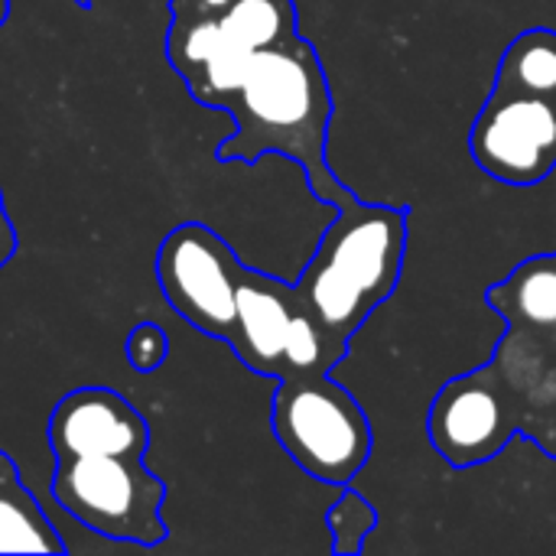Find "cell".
<instances>
[{"label":"cell","mask_w":556,"mask_h":556,"mask_svg":"<svg viewBox=\"0 0 556 556\" xmlns=\"http://www.w3.org/2000/svg\"><path fill=\"white\" fill-rule=\"evenodd\" d=\"M296 306H300L296 283H283L261 270L241 267L238 316L228 345L251 371L264 378L283 375V349Z\"/></svg>","instance_id":"obj_9"},{"label":"cell","mask_w":556,"mask_h":556,"mask_svg":"<svg viewBox=\"0 0 556 556\" xmlns=\"http://www.w3.org/2000/svg\"><path fill=\"white\" fill-rule=\"evenodd\" d=\"M241 267L225 238L202 222L176 225L156 254V280L169 309L222 342L235 332Z\"/></svg>","instance_id":"obj_5"},{"label":"cell","mask_w":556,"mask_h":556,"mask_svg":"<svg viewBox=\"0 0 556 556\" xmlns=\"http://www.w3.org/2000/svg\"><path fill=\"white\" fill-rule=\"evenodd\" d=\"M345 352H349V345L332 339L300 300V306H296V313L290 319L287 349H283V375L280 378H287V375H326L345 358Z\"/></svg>","instance_id":"obj_14"},{"label":"cell","mask_w":556,"mask_h":556,"mask_svg":"<svg viewBox=\"0 0 556 556\" xmlns=\"http://www.w3.org/2000/svg\"><path fill=\"white\" fill-rule=\"evenodd\" d=\"M166 352H169V339L156 323H137L124 342V355H127L130 368L140 375L156 371L166 362Z\"/></svg>","instance_id":"obj_16"},{"label":"cell","mask_w":556,"mask_h":556,"mask_svg":"<svg viewBox=\"0 0 556 556\" xmlns=\"http://www.w3.org/2000/svg\"><path fill=\"white\" fill-rule=\"evenodd\" d=\"M13 254H16V231H13L7 212L0 208V267H3Z\"/></svg>","instance_id":"obj_18"},{"label":"cell","mask_w":556,"mask_h":556,"mask_svg":"<svg viewBox=\"0 0 556 556\" xmlns=\"http://www.w3.org/2000/svg\"><path fill=\"white\" fill-rule=\"evenodd\" d=\"M7 10H10V0H0V23L7 20Z\"/></svg>","instance_id":"obj_19"},{"label":"cell","mask_w":556,"mask_h":556,"mask_svg":"<svg viewBox=\"0 0 556 556\" xmlns=\"http://www.w3.org/2000/svg\"><path fill=\"white\" fill-rule=\"evenodd\" d=\"M407 251V208L349 199L336 208L316 254L296 280L303 306L349 345L368 316L394 293Z\"/></svg>","instance_id":"obj_2"},{"label":"cell","mask_w":556,"mask_h":556,"mask_svg":"<svg viewBox=\"0 0 556 556\" xmlns=\"http://www.w3.org/2000/svg\"><path fill=\"white\" fill-rule=\"evenodd\" d=\"M485 300L511 329L556 342V254L521 261Z\"/></svg>","instance_id":"obj_10"},{"label":"cell","mask_w":556,"mask_h":556,"mask_svg":"<svg viewBox=\"0 0 556 556\" xmlns=\"http://www.w3.org/2000/svg\"><path fill=\"white\" fill-rule=\"evenodd\" d=\"M495 88L541 94L556 101V33L547 26L525 29L505 49L495 75Z\"/></svg>","instance_id":"obj_12"},{"label":"cell","mask_w":556,"mask_h":556,"mask_svg":"<svg viewBox=\"0 0 556 556\" xmlns=\"http://www.w3.org/2000/svg\"><path fill=\"white\" fill-rule=\"evenodd\" d=\"M469 153L479 169L498 182H544L556 169V101L492 88L469 130Z\"/></svg>","instance_id":"obj_6"},{"label":"cell","mask_w":556,"mask_h":556,"mask_svg":"<svg viewBox=\"0 0 556 556\" xmlns=\"http://www.w3.org/2000/svg\"><path fill=\"white\" fill-rule=\"evenodd\" d=\"M0 554H65L52 521L0 450Z\"/></svg>","instance_id":"obj_11"},{"label":"cell","mask_w":556,"mask_h":556,"mask_svg":"<svg viewBox=\"0 0 556 556\" xmlns=\"http://www.w3.org/2000/svg\"><path fill=\"white\" fill-rule=\"evenodd\" d=\"M0 208H3V202H0Z\"/></svg>","instance_id":"obj_20"},{"label":"cell","mask_w":556,"mask_h":556,"mask_svg":"<svg viewBox=\"0 0 556 556\" xmlns=\"http://www.w3.org/2000/svg\"><path fill=\"white\" fill-rule=\"evenodd\" d=\"M49 446L65 456H134L143 459L150 427L140 410L111 388L68 391L49 417Z\"/></svg>","instance_id":"obj_8"},{"label":"cell","mask_w":556,"mask_h":556,"mask_svg":"<svg viewBox=\"0 0 556 556\" xmlns=\"http://www.w3.org/2000/svg\"><path fill=\"white\" fill-rule=\"evenodd\" d=\"M218 108L235 117V134L218 147V160L254 163L264 153H283L303 166L316 199L336 208L355 199L326 160L332 98L323 62L303 36L254 52L244 81Z\"/></svg>","instance_id":"obj_1"},{"label":"cell","mask_w":556,"mask_h":556,"mask_svg":"<svg viewBox=\"0 0 556 556\" xmlns=\"http://www.w3.org/2000/svg\"><path fill=\"white\" fill-rule=\"evenodd\" d=\"M222 33L251 52L270 49L296 36V10L290 0H235L222 16Z\"/></svg>","instance_id":"obj_13"},{"label":"cell","mask_w":556,"mask_h":556,"mask_svg":"<svg viewBox=\"0 0 556 556\" xmlns=\"http://www.w3.org/2000/svg\"><path fill=\"white\" fill-rule=\"evenodd\" d=\"M274 433L306 476L329 485H349L371 456L368 414L329 371L280 378Z\"/></svg>","instance_id":"obj_3"},{"label":"cell","mask_w":556,"mask_h":556,"mask_svg":"<svg viewBox=\"0 0 556 556\" xmlns=\"http://www.w3.org/2000/svg\"><path fill=\"white\" fill-rule=\"evenodd\" d=\"M52 492L88 531L153 547L166 538V485L134 456H65L55 459Z\"/></svg>","instance_id":"obj_4"},{"label":"cell","mask_w":556,"mask_h":556,"mask_svg":"<svg viewBox=\"0 0 556 556\" xmlns=\"http://www.w3.org/2000/svg\"><path fill=\"white\" fill-rule=\"evenodd\" d=\"M235 0H173V10L182 13H205V16H222Z\"/></svg>","instance_id":"obj_17"},{"label":"cell","mask_w":556,"mask_h":556,"mask_svg":"<svg viewBox=\"0 0 556 556\" xmlns=\"http://www.w3.org/2000/svg\"><path fill=\"white\" fill-rule=\"evenodd\" d=\"M329 531H332V551L339 556H355L365 551L368 534L378 528V511L371 502L358 492H342L339 502L329 511Z\"/></svg>","instance_id":"obj_15"},{"label":"cell","mask_w":556,"mask_h":556,"mask_svg":"<svg viewBox=\"0 0 556 556\" xmlns=\"http://www.w3.org/2000/svg\"><path fill=\"white\" fill-rule=\"evenodd\" d=\"M515 433L508 407L482 368L443 384L430 407V440L459 469L498 456Z\"/></svg>","instance_id":"obj_7"}]
</instances>
